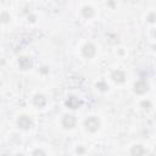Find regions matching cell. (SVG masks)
<instances>
[{"label":"cell","mask_w":156,"mask_h":156,"mask_svg":"<svg viewBox=\"0 0 156 156\" xmlns=\"http://www.w3.org/2000/svg\"><path fill=\"white\" fill-rule=\"evenodd\" d=\"M99 127H100V122H99V119L96 117L90 116V117H88L85 119V128H87V130L94 133V132H96L99 129Z\"/></svg>","instance_id":"1"},{"label":"cell","mask_w":156,"mask_h":156,"mask_svg":"<svg viewBox=\"0 0 156 156\" xmlns=\"http://www.w3.org/2000/svg\"><path fill=\"white\" fill-rule=\"evenodd\" d=\"M17 124L22 129H29L32 127V119L28 116L23 115V116H20V118L17 119Z\"/></svg>","instance_id":"2"},{"label":"cell","mask_w":156,"mask_h":156,"mask_svg":"<svg viewBox=\"0 0 156 156\" xmlns=\"http://www.w3.org/2000/svg\"><path fill=\"white\" fill-rule=\"evenodd\" d=\"M147 89H149V85L145 80H139L134 84V91L136 94H144V93H146Z\"/></svg>","instance_id":"3"},{"label":"cell","mask_w":156,"mask_h":156,"mask_svg":"<svg viewBox=\"0 0 156 156\" xmlns=\"http://www.w3.org/2000/svg\"><path fill=\"white\" fill-rule=\"evenodd\" d=\"M62 124L65 128H73L76 126V117L72 115H65L62 118Z\"/></svg>","instance_id":"4"},{"label":"cell","mask_w":156,"mask_h":156,"mask_svg":"<svg viewBox=\"0 0 156 156\" xmlns=\"http://www.w3.org/2000/svg\"><path fill=\"white\" fill-rule=\"evenodd\" d=\"M95 51H96L95 50V46L93 44H90V43H88V44H85L83 46V55L85 57H88V58H91L95 55Z\"/></svg>","instance_id":"5"},{"label":"cell","mask_w":156,"mask_h":156,"mask_svg":"<svg viewBox=\"0 0 156 156\" xmlns=\"http://www.w3.org/2000/svg\"><path fill=\"white\" fill-rule=\"evenodd\" d=\"M66 106L69 107V108H73V110H74V108H78V107L80 106V101H79L78 98L71 95V96H68V99L66 100Z\"/></svg>","instance_id":"6"},{"label":"cell","mask_w":156,"mask_h":156,"mask_svg":"<svg viewBox=\"0 0 156 156\" xmlns=\"http://www.w3.org/2000/svg\"><path fill=\"white\" fill-rule=\"evenodd\" d=\"M18 65H20V67L22 69H27V68H29L32 66V61H30V58L28 56H21L18 58Z\"/></svg>","instance_id":"7"},{"label":"cell","mask_w":156,"mask_h":156,"mask_svg":"<svg viewBox=\"0 0 156 156\" xmlns=\"http://www.w3.org/2000/svg\"><path fill=\"white\" fill-rule=\"evenodd\" d=\"M112 79L116 82V83H123L126 80V74L124 72L117 69V71H113L112 72Z\"/></svg>","instance_id":"8"},{"label":"cell","mask_w":156,"mask_h":156,"mask_svg":"<svg viewBox=\"0 0 156 156\" xmlns=\"http://www.w3.org/2000/svg\"><path fill=\"white\" fill-rule=\"evenodd\" d=\"M45 102H46V99L44 98V95H41V94H37V95L34 96V105H35V106H38V107H43V106L45 105Z\"/></svg>","instance_id":"9"},{"label":"cell","mask_w":156,"mask_h":156,"mask_svg":"<svg viewBox=\"0 0 156 156\" xmlns=\"http://www.w3.org/2000/svg\"><path fill=\"white\" fill-rule=\"evenodd\" d=\"M145 154V149L141 145H134L132 147V155L133 156H143Z\"/></svg>","instance_id":"10"},{"label":"cell","mask_w":156,"mask_h":156,"mask_svg":"<svg viewBox=\"0 0 156 156\" xmlns=\"http://www.w3.org/2000/svg\"><path fill=\"white\" fill-rule=\"evenodd\" d=\"M82 13H83L84 17L90 18V17L94 16V10H93V7H90V6H84L83 10H82Z\"/></svg>","instance_id":"11"},{"label":"cell","mask_w":156,"mask_h":156,"mask_svg":"<svg viewBox=\"0 0 156 156\" xmlns=\"http://www.w3.org/2000/svg\"><path fill=\"white\" fill-rule=\"evenodd\" d=\"M33 156H46V154L41 149H37L33 151Z\"/></svg>","instance_id":"12"},{"label":"cell","mask_w":156,"mask_h":156,"mask_svg":"<svg viewBox=\"0 0 156 156\" xmlns=\"http://www.w3.org/2000/svg\"><path fill=\"white\" fill-rule=\"evenodd\" d=\"M9 20H10V16H9L7 13L4 12V13L0 15V21H1V22H7Z\"/></svg>","instance_id":"13"},{"label":"cell","mask_w":156,"mask_h":156,"mask_svg":"<svg viewBox=\"0 0 156 156\" xmlns=\"http://www.w3.org/2000/svg\"><path fill=\"white\" fill-rule=\"evenodd\" d=\"M96 88H99L100 90H106V89H107V85H106L104 82H100V83L96 84Z\"/></svg>","instance_id":"14"},{"label":"cell","mask_w":156,"mask_h":156,"mask_svg":"<svg viewBox=\"0 0 156 156\" xmlns=\"http://www.w3.org/2000/svg\"><path fill=\"white\" fill-rule=\"evenodd\" d=\"M141 106H143L144 108L149 110V108H150V102H149V101H143V102H141Z\"/></svg>","instance_id":"15"},{"label":"cell","mask_w":156,"mask_h":156,"mask_svg":"<svg viewBox=\"0 0 156 156\" xmlns=\"http://www.w3.org/2000/svg\"><path fill=\"white\" fill-rule=\"evenodd\" d=\"M149 21H150V22H152V21H154V13L149 16Z\"/></svg>","instance_id":"16"},{"label":"cell","mask_w":156,"mask_h":156,"mask_svg":"<svg viewBox=\"0 0 156 156\" xmlns=\"http://www.w3.org/2000/svg\"><path fill=\"white\" fill-rule=\"evenodd\" d=\"M77 152H83V149H77Z\"/></svg>","instance_id":"17"},{"label":"cell","mask_w":156,"mask_h":156,"mask_svg":"<svg viewBox=\"0 0 156 156\" xmlns=\"http://www.w3.org/2000/svg\"><path fill=\"white\" fill-rule=\"evenodd\" d=\"M17 156H23V155H17Z\"/></svg>","instance_id":"18"}]
</instances>
